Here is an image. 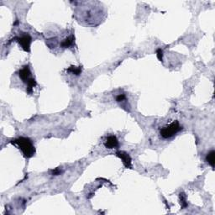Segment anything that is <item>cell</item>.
I'll use <instances>...</instances> for the list:
<instances>
[{
	"label": "cell",
	"instance_id": "12",
	"mask_svg": "<svg viewBox=\"0 0 215 215\" xmlns=\"http://www.w3.org/2000/svg\"><path fill=\"white\" fill-rule=\"evenodd\" d=\"M125 99H126V96L125 94H124V93H122V94H119V95L116 97V101L119 102V103L124 101Z\"/></svg>",
	"mask_w": 215,
	"mask_h": 215
},
{
	"label": "cell",
	"instance_id": "4",
	"mask_svg": "<svg viewBox=\"0 0 215 215\" xmlns=\"http://www.w3.org/2000/svg\"><path fill=\"white\" fill-rule=\"evenodd\" d=\"M116 155L118 157H120L122 160L123 164L126 168H131L132 160L129 154H127L126 152H124V151H118L116 153Z\"/></svg>",
	"mask_w": 215,
	"mask_h": 215
},
{
	"label": "cell",
	"instance_id": "5",
	"mask_svg": "<svg viewBox=\"0 0 215 215\" xmlns=\"http://www.w3.org/2000/svg\"><path fill=\"white\" fill-rule=\"evenodd\" d=\"M19 78L22 79V81L24 82L27 83L32 78H31V72H30L29 66H24L23 68L21 69L20 71L19 72Z\"/></svg>",
	"mask_w": 215,
	"mask_h": 215
},
{
	"label": "cell",
	"instance_id": "8",
	"mask_svg": "<svg viewBox=\"0 0 215 215\" xmlns=\"http://www.w3.org/2000/svg\"><path fill=\"white\" fill-rule=\"evenodd\" d=\"M214 155H215V152L213 150H212L211 151H209V153H208V155H207L206 156V161L207 162L209 163L212 167H214V164H215V161H214Z\"/></svg>",
	"mask_w": 215,
	"mask_h": 215
},
{
	"label": "cell",
	"instance_id": "11",
	"mask_svg": "<svg viewBox=\"0 0 215 215\" xmlns=\"http://www.w3.org/2000/svg\"><path fill=\"white\" fill-rule=\"evenodd\" d=\"M156 56H157V58H158L159 60L161 61H162V60H163V51L161 50V48L157 49V51H156Z\"/></svg>",
	"mask_w": 215,
	"mask_h": 215
},
{
	"label": "cell",
	"instance_id": "9",
	"mask_svg": "<svg viewBox=\"0 0 215 215\" xmlns=\"http://www.w3.org/2000/svg\"><path fill=\"white\" fill-rule=\"evenodd\" d=\"M67 72L69 73H72L73 75H76V76H79L82 72V67L81 66H71L67 69Z\"/></svg>",
	"mask_w": 215,
	"mask_h": 215
},
{
	"label": "cell",
	"instance_id": "3",
	"mask_svg": "<svg viewBox=\"0 0 215 215\" xmlns=\"http://www.w3.org/2000/svg\"><path fill=\"white\" fill-rule=\"evenodd\" d=\"M17 40H18L19 44L20 45V46L24 51L30 52V44H31V41H32V38L29 34L24 33L20 37L17 38Z\"/></svg>",
	"mask_w": 215,
	"mask_h": 215
},
{
	"label": "cell",
	"instance_id": "2",
	"mask_svg": "<svg viewBox=\"0 0 215 215\" xmlns=\"http://www.w3.org/2000/svg\"><path fill=\"white\" fill-rule=\"evenodd\" d=\"M182 127L180 125V124L178 121H174L171 124H170L169 125L163 127L161 129V137L164 139H169L174 136L175 134L179 132L180 130H182Z\"/></svg>",
	"mask_w": 215,
	"mask_h": 215
},
{
	"label": "cell",
	"instance_id": "1",
	"mask_svg": "<svg viewBox=\"0 0 215 215\" xmlns=\"http://www.w3.org/2000/svg\"><path fill=\"white\" fill-rule=\"evenodd\" d=\"M11 143L18 145L19 149L20 150L24 157L30 158L36 153V148L33 142L29 138L19 137L11 141Z\"/></svg>",
	"mask_w": 215,
	"mask_h": 215
},
{
	"label": "cell",
	"instance_id": "10",
	"mask_svg": "<svg viewBox=\"0 0 215 215\" xmlns=\"http://www.w3.org/2000/svg\"><path fill=\"white\" fill-rule=\"evenodd\" d=\"M180 201H181V203H182V208H186L188 206V203H187V197L186 195L182 192L180 193Z\"/></svg>",
	"mask_w": 215,
	"mask_h": 215
},
{
	"label": "cell",
	"instance_id": "6",
	"mask_svg": "<svg viewBox=\"0 0 215 215\" xmlns=\"http://www.w3.org/2000/svg\"><path fill=\"white\" fill-rule=\"evenodd\" d=\"M104 145L108 149H115L119 147V141L116 136L114 135H109L108 136L105 141Z\"/></svg>",
	"mask_w": 215,
	"mask_h": 215
},
{
	"label": "cell",
	"instance_id": "7",
	"mask_svg": "<svg viewBox=\"0 0 215 215\" xmlns=\"http://www.w3.org/2000/svg\"><path fill=\"white\" fill-rule=\"evenodd\" d=\"M74 40H75L74 36L72 35V36H70L69 37L66 38V39L64 40L61 43V46L63 48L70 47L71 45H73V43H74Z\"/></svg>",
	"mask_w": 215,
	"mask_h": 215
},
{
	"label": "cell",
	"instance_id": "13",
	"mask_svg": "<svg viewBox=\"0 0 215 215\" xmlns=\"http://www.w3.org/2000/svg\"><path fill=\"white\" fill-rule=\"evenodd\" d=\"M61 172V170H60V168H56L55 170L52 171V174L57 176V175H59V174Z\"/></svg>",
	"mask_w": 215,
	"mask_h": 215
}]
</instances>
